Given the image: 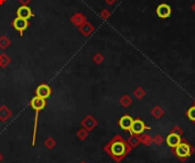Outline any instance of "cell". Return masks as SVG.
Segmentation results:
<instances>
[{"label": "cell", "mask_w": 195, "mask_h": 163, "mask_svg": "<svg viewBox=\"0 0 195 163\" xmlns=\"http://www.w3.org/2000/svg\"><path fill=\"white\" fill-rule=\"evenodd\" d=\"M151 113H152V115L155 117V119H161V117L164 115V110H163L161 106H155L152 110Z\"/></svg>", "instance_id": "7c38bea8"}, {"label": "cell", "mask_w": 195, "mask_h": 163, "mask_svg": "<svg viewBox=\"0 0 195 163\" xmlns=\"http://www.w3.org/2000/svg\"><path fill=\"white\" fill-rule=\"evenodd\" d=\"M171 132L177 133V135H179V136H183V133H184V131H183V129H182V128H180V127L175 126V127H173V128H172Z\"/></svg>", "instance_id": "ac0fdd59"}, {"label": "cell", "mask_w": 195, "mask_h": 163, "mask_svg": "<svg viewBox=\"0 0 195 163\" xmlns=\"http://www.w3.org/2000/svg\"><path fill=\"white\" fill-rule=\"evenodd\" d=\"M149 129H151V127L146 126L145 122L143 120H140V119H134V122L131 124L129 132L131 135H138V136H140L143 132H145L146 130Z\"/></svg>", "instance_id": "3957f363"}, {"label": "cell", "mask_w": 195, "mask_h": 163, "mask_svg": "<svg viewBox=\"0 0 195 163\" xmlns=\"http://www.w3.org/2000/svg\"><path fill=\"white\" fill-rule=\"evenodd\" d=\"M46 145H48V147H49V148H51V147H53V145H54L53 140L49 139V140H48V141H46Z\"/></svg>", "instance_id": "d6986e66"}, {"label": "cell", "mask_w": 195, "mask_h": 163, "mask_svg": "<svg viewBox=\"0 0 195 163\" xmlns=\"http://www.w3.org/2000/svg\"><path fill=\"white\" fill-rule=\"evenodd\" d=\"M13 26L15 27V30L22 33L25 29H27V20H24V18L17 16V18H15L13 22Z\"/></svg>", "instance_id": "ba28073f"}, {"label": "cell", "mask_w": 195, "mask_h": 163, "mask_svg": "<svg viewBox=\"0 0 195 163\" xmlns=\"http://www.w3.org/2000/svg\"><path fill=\"white\" fill-rule=\"evenodd\" d=\"M192 8H193V12H194V13H195V3H194V5H193Z\"/></svg>", "instance_id": "ffe728a7"}, {"label": "cell", "mask_w": 195, "mask_h": 163, "mask_svg": "<svg viewBox=\"0 0 195 163\" xmlns=\"http://www.w3.org/2000/svg\"><path fill=\"white\" fill-rule=\"evenodd\" d=\"M140 140H142V144H144L145 146H149V145L153 143V139L151 138V136L145 132H143L142 135H140Z\"/></svg>", "instance_id": "4fadbf2b"}, {"label": "cell", "mask_w": 195, "mask_h": 163, "mask_svg": "<svg viewBox=\"0 0 195 163\" xmlns=\"http://www.w3.org/2000/svg\"><path fill=\"white\" fill-rule=\"evenodd\" d=\"M186 117H188L192 122H195V105L191 106L188 110L186 111Z\"/></svg>", "instance_id": "5bb4252c"}, {"label": "cell", "mask_w": 195, "mask_h": 163, "mask_svg": "<svg viewBox=\"0 0 195 163\" xmlns=\"http://www.w3.org/2000/svg\"><path fill=\"white\" fill-rule=\"evenodd\" d=\"M31 106L38 112V111L42 110L43 107L46 106V100L39 96H36L32 100H31Z\"/></svg>", "instance_id": "9c48e42d"}, {"label": "cell", "mask_w": 195, "mask_h": 163, "mask_svg": "<svg viewBox=\"0 0 195 163\" xmlns=\"http://www.w3.org/2000/svg\"><path fill=\"white\" fill-rule=\"evenodd\" d=\"M17 16L21 17V18H24V20H29L33 16V14L27 6H22L17 10Z\"/></svg>", "instance_id": "30bf717a"}, {"label": "cell", "mask_w": 195, "mask_h": 163, "mask_svg": "<svg viewBox=\"0 0 195 163\" xmlns=\"http://www.w3.org/2000/svg\"><path fill=\"white\" fill-rule=\"evenodd\" d=\"M127 143L129 144L132 148H136L139 144L142 143V140H140V136H138V135H131V136L129 137V139H128Z\"/></svg>", "instance_id": "8fae6325"}, {"label": "cell", "mask_w": 195, "mask_h": 163, "mask_svg": "<svg viewBox=\"0 0 195 163\" xmlns=\"http://www.w3.org/2000/svg\"><path fill=\"white\" fill-rule=\"evenodd\" d=\"M104 150L111 155L113 160H115L116 162H121L124 157L130 153V151L132 150V147L129 144L127 143L126 140L123 139L120 135H116L111 141L105 146Z\"/></svg>", "instance_id": "6da1fadb"}, {"label": "cell", "mask_w": 195, "mask_h": 163, "mask_svg": "<svg viewBox=\"0 0 195 163\" xmlns=\"http://www.w3.org/2000/svg\"><path fill=\"white\" fill-rule=\"evenodd\" d=\"M194 105H195V100H194Z\"/></svg>", "instance_id": "7402d4cb"}, {"label": "cell", "mask_w": 195, "mask_h": 163, "mask_svg": "<svg viewBox=\"0 0 195 163\" xmlns=\"http://www.w3.org/2000/svg\"><path fill=\"white\" fill-rule=\"evenodd\" d=\"M131 98H130L129 96H123L122 98H121V104H122L123 106H129L130 104H131Z\"/></svg>", "instance_id": "e0dca14e"}, {"label": "cell", "mask_w": 195, "mask_h": 163, "mask_svg": "<svg viewBox=\"0 0 195 163\" xmlns=\"http://www.w3.org/2000/svg\"><path fill=\"white\" fill-rule=\"evenodd\" d=\"M36 93H37V96L41 97L43 99H46V98H48V97L50 96L51 90H50V88L47 86V84H40V86L37 88Z\"/></svg>", "instance_id": "52a82bcc"}, {"label": "cell", "mask_w": 195, "mask_h": 163, "mask_svg": "<svg viewBox=\"0 0 195 163\" xmlns=\"http://www.w3.org/2000/svg\"><path fill=\"white\" fill-rule=\"evenodd\" d=\"M182 141V136H179L177 133L170 132L165 138V143L170 148H175L176 146H178V144Z\"/></svg>", "instance_id": "5b68a950"}, {"label": "cell", "mask_w": 195, "mask_h": 163, "mask_svg": "<svg viewBox=\"0 0 195 163\" xmlns=\"http://www.w3.org/2000/svg\"><path fill=\"white\" fill-rule=\"evenodd\" d=\"M145 90H144V88H142V87H138L137 89L134 91V95L136 96V98L137 99H142L143 97H145Z\"/></svg>", "instance_id": "9a60e30c"}, {"label": "cell", "mask_w": 195, "mask_h": 163, "mask_svg": "<svg viewBox=\"0 0 195 163\" xmlns=\"http://www.w3.org/2000/svg\"><path fill=\"white\" fill-rule=\"evenodd\" d=\"M171 152L177 159L184 162L186 159L192 156V154L195 152V148L189 143H187L185 139H182V141L178 144V146L171 148Z\"/></svg>", "instance_id": "7a4b0ae2"}, {"label": "cell", "mask_w": 195, "mask_h": 163, "mask_svg": "<svg viewBox=\"0 0 195 163\" xmlns=\"http://www.w3.org/2000/svg\"><path fill=\"white\" fill-rule=\"evenodd\" d=\"M132 122H134V119H132L130 115L126 114V115H123L119 120V126H120V128L122 130H124V131H129L130 128H131Z\"/></svg>", "instance_id": "8992f818"}, {"label": "cell", "mask_w": 195, "mask_h": 163, "mask_svg": "<svg viewBox=\"0 0 195 163\" xmlns=\"http://www.w3.org/2000/svg\"><path fill=\"white\" fill-rule=\"evenodd\" d=\"M156 15L160 18H168L171 15V7L167 3H161L156 8Z\"/></svg>", "instance_id": "277c9868"}, {"label": "cell", "mask_w": 195, "mask_h": 163, "mask_svg": "<svg viewBox=\"0 0 195 163\" xmlns=\"http://www.w3.org/2000/svg\"><path fill=\"white\" fill-rule=\"evenodd\" d=\"M2 160V155H1V154H0V161Z\"/></svg>", "instance_id": "44dd1931"}, {"label": "cell", "mask_w": 195, "mask_h": 163, "mask_svg": "<svg viewBox=\"0 0 195 163\" xmlns=\"http://www.w3.org/2000/svg\"><path fill=\"white\" fill-rule=\"evenodd\" d=\"M164 141H165V139L161 135H156V136H154V138H153V143L155 144V145H158V146H161Z\"/></svg>", "instance_id": "2e32d148"}]
</instances>
